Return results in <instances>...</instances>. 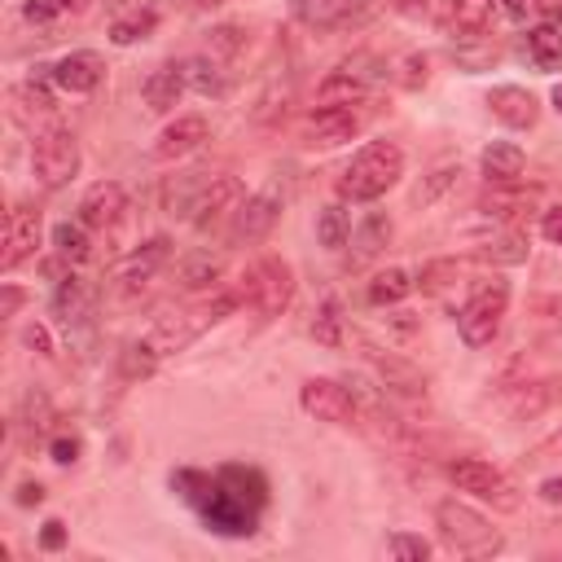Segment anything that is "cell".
Listing matches in <instances>:
<instances>
[{"label": "cell", "instance_id": "91938a15", "mask_svg": "<svg viewBox=\"0 0 562 562\" xmlns=\"http://www.w3.org/2000/svg\"><path fill=\"white\" fill-rule=\"evenodd\" d=\"M549 101H553V110H558V114H562V83H558V88H553V97H549Z\"/></svg>", "mask_w": 562, "mask_h": 562}, {"label": "cell", "instance_id": "11a10c76", "mask_svg": "<svg viewBox=\"0 0 562 562\" xmlns=\"http://www.w3.org/2000/svg\"><path fill=\"white\" fill-rule=\"evenodd\" d=\"M540 13H544V22H553V26H562V0H531Z\"/></svg>", "mask_w": 562, "mask_h": 562}, {"label": "cell", "instance_id": "d6a6232c", "mask_svg": "<svg viewBox=\"0 0 562 562\" xmlns=\"http://www.w3.org/2000/svg\"><path fill=\"white\" fill-rule=\"evenodd\" d=\"M184 75H189V88L202 92V97H224V70H220V57L202 53V57H189L184 61Z\"/></svg>", "mask_w": 562, "mask_h": 562}, {"label": "cell", "instance_id": "ee69618b", "mask_svg": "<svg viewBox=\"0 0 562 562\" xmlns=\"http://www.w3.org/2000/svg\"><path fill=\"white\" fill-rule=\"evenodd\" d=\"M457 176H461V167H452V162L435 167V171L426 176V184L417 189V202H422V206H430V202H435V198H439L443 189H452V184H457Z\"/></svg>", "mask_w": 562, "mask_h": 562}, {"label": "cell", "instance_id": "f1b7e54d", "mask_svg": "<svg viewBox=\"0 0 562 562\" xmlns=\"http://www.w3.org/2000/svg\"><path fill=\"white\" fill-rule=\"evenodd\" d=\"M527 53L540 70H562V31L553 22H540L527 31Z\"/></svg>", "mask_w": 562, "mask_h": 562}, {"label": "cell", "instance_id": "c3c4849f", "mask_svg": "<svg viewBox=\"0 0 562 562\" xmlns=\"http://www.w3.org/2000/svg\"><path fill=\"white\" fill-rule=\"evenodd\" d=\"M40 549H44V553L66 549V522H61V518H48V522H44V531H40Z\"/></svg>", "mask_w": 562, "mask_h": 562}, {"label": "cell", "instance_id": "83f0119b", "mask_svg": "<svg viewBox=\"0 0 562 562\" xmlns=\"http://www.w3.org/2000/svg\"><path fill=\"white\" fill-rule=\"evenodd\" d=\"M347 9H351V0H290V18L312 26V31L338 26L347 18Z\"/></svg>", "mask_w": 562, "mask_h": 562}, {"label": "cell", "instance_id": "f35d334b", "mask_svg": "<svg viewBox=\"0 0 562 562\" xmlns=\"http://www.w3.org/2000/svg\"><path fill=\"white\" fill-rule=\"evenodd\" d=\"M391 241V220L386 215H364V224H360V233H356V246H360V259H369V255H378L382 246Z\"/></svg>", "mask_w": 562, "mask_h": 562}, {"label": "cell", "instance_id": "3957f363", "mask_svg": "<svg viewBox=\"0 0 562 562\" xmlns=\"http://www.w3.org/2000/svg\"><path fill=\"white\" fill-rule=\"evenodd\" d=\"M435 527H439L443 544L457 549V553H465V558H492V553H501V544H505V540L492 531V522H487L479 509L461 505V501H439V505H435Z\"/></svg>", "mask_w": 562, "mask_h": 562}, {"label": "cell", "instance_id": "cb8c5ba5", "mask_svg": "<svg viewBox=\"0 0 562 562\" xmlns=\"http://www.w3.org/2000/svg\"><path fill=\"white\" fill-rule=\"evenodd\" d=\"M92 9V0H26L22 4V18L40 31H57L61 22H75Z\"/></svg>", "mask_w": 562, "mask_h": 562}, {"label": "cell", "instance_id": "7a4b0ae2", "mask_svg": "<svg viewBox=\"0 0 562 562\" xmlns=\"http://www.w3.org/2000/svg\"><path fill=\"white\" fill-rule=\"evenodd\" d=\"M400 176H404V149L395 140H369L342 167L338 198H347V202H378Z\"/></svg>", "mask_w": 562, "mask_h": 562}, {"label": "cell", "instance_id": "7dc6e473", "mask_svg": "<svg viewBox=\"0 0 562 562\" xmlns=\"http://www.w3.org/2000/svg\"><path fill=\"white\" fill-rule=\"evenodd\" d=\"M400 70H404V75H400L404 88H422V83H426V57H422V53H408V57L400 61Z\"/></svg>", "mask_w": 562, "mask_h": 562}, {"label": "cell", "instance_id": "484cf974", "mask_svg": "<svg viewBox=\"0 0 562 562\" xmlns=\"http://www.w3.org/2000/svg\"><path fill=\"white\" fill-rule=\"evenodd\" d=\"M474 259H479V263H492V268H514V263L527 259V237H522L518 228H505L501 237L474 246Z\"/></svg>", "mask_w": 562, "mask_h": 562}, {"label": "cell", "instance_id": "db71d44e", "mask_svg": "<svg viewBox=\"0 0 562 562\" xmlns=\"http://www.w3.org/2000/svg\"><path fill=\"white\" fill-rule=\"evenodd\" d=\"M22 303H26V294H22L18 285H4V290H0V316H13Z\"/></svg>", "mask_w": 562, "mask_h": 562}, {"label": "cell", "instance_id": "6f0895ef", "mask_svg": "<svg viewBox=\"0 0 562 562\" xmlns=\"http://www.w3.org/2000/svg\"><path fill=\"white\" fill-rule=\"evenodd\" d=\"M501 9H505L514 22H522V18H527V9H531V0H501Z\"/></svg>", "mask_w": 562, "mask_h": 562}, {"label": "cell", "instance_id": "ac0fdd59", "mask_svg": "<svg viewBox=\"0 0 562 562\" xmlns=\"http://www.w3.org/2000/svg\"><path fill=\"white\" fill-rule=\"evenodd\" d=\"M184 88H189L184 61H162L158 70H149V75H145V83H140V97H145V105H149L154 114H171V110L180 105Z\"/></svg>", "mask_w": 562, "mask_h": 562}, {"label": "cell", "instance_id": "603a6c76", "mask_svg": "<svg viewBox=\"0 0 562 562\" xmlns=\"http://www.w3.org/2000/svg\"><path fill=\"white\" fill-rule=\"evenodd\" d=\"M536 202H540V189H518V180H509V184H496L492 193H483L479 211H487V215H496V220H518V215L531 211Z\"/></svg>", "mask_w": 562, "mask_h": 562}, {"label": "cell", "instance_id": "680465c9", "mask_svg": "<svg viewBox=\"0 0 562 562\" xmlns=\"http://www.w3.org/2000/svg\"><path fill=\"white\" fill-rule=\"evenodd\" d=\"M540 457H562V430H558V435H553V439L540 448Z\"/></svg>", "mask_w": 562, "mask_h": 562}, {"label": "cell", "instance_id": "bcb514c9", "mask_svg": "<svg viewBox=\"0 0 562 562\" xmlns=\"http://www.w3.org/2000/svg\"><path fill=\"white\" fill-rule=\"evenodd\" d=\"M452 272H457V263H452V259H435V263H426V268L417 272V285H422L426 294H435V290H443V285H448L443 277H452Z\"/></svg>", "mask_w": 562, "mask_h": 562}, {"label": "cell", "instance_id": "8992f818", "mask_svg": "<svg viewBox=\"0 0 562 562\" xmlns=\"http://www.w3.org/2000/svg\"><path fill=\"white\" fill-rule=\"evenodd\" d=\"M505 307H509V285L505 281H487L470 294V303L457 312V334L465 347H487L496 334H501V321H505Z\"/></svg>", "mask_w": 562, "mask_h": 562}, {"label": "cell", "instance_id": "60d3db41", "mask_svg": "<svg viewBox=\"0 0 562 562\" xmlns=\"http://www.w3.org/2000/svg\"><path fill=\"white\" fill-rule=\"evenodd\" d=\"M13 101L26 110V114H48L53 110V88L44 79H26L13 88Z\"/></svg>", "mask_w": 562, "mask_h": 562}, {"label": "cell", "instance_id": "2e32d148", "mask_svg": "<svg viewBox=\"0 0 562 562\" xmlns=\"http://www.w3.org/2000/svg\"><path fill=\"white\" fill-rule=\"evenodd\" d=\"M40 246V211L35 206H13L4 220V250H0V268L13 272L18 263H26Z\"/></svg>", "mask_w": 562, "mask_h": 562}, {"label": "cell", "instance_id": "f6af8a7d", "mask_svg": "<svg viewBox=\"0 0 562 562\" xmlns=\"http://www.w3.org/2000/svg\"><path fill=\"white\" fill-rule=\"evenodd\" d=\"M522 386H527V382H522ZM544 400H549V391H544L540 382H531L527 391H518V395L509 400V413H514V417H522V413L531 417V413H540V408H544Z\"/></svg>", "mask_w": 562, "mask_h": 562}, {"label": "cell", "instance_id": "4316f807", "mask_svg": "<svg viewBox=\"0 0 562 562\" xmlns=\"http://www.w3.org/2000/svg\"><path fill=\"white\" fill-rule=\"evenodd\" d=\"M492 9H496V0H457V9L448 18L452 40H479L492 22Z\"/></svg>", "mask_w": 562, "mask_h": 562}, {"label": "cell", "instance_id": "f907efd6", "mask_svg": "<svg viewBox=\"0 0 562 562\" xmlns=\"http://www.w3.org/2000/svg\"><path fill=\"white\" fill-rule=\"evenodd\" d=\"M48 452H53V461H57V465H70V461H79V439H75V435H70V439L61 435V439H53V448H48Z\"/></svg>", "mask_w": 562, "mask_h": 562}, {"label": "cell", "instance_id": "6da1fadb", "mask_svg": "<svg viewBox=\"0 0 562 562\" xmlns=\"http://www.w3.org/2000/svg\"><path fill=\"white\" fill-rule=\"evenodd\" d=\"M171 483H176L180 496L202 514V522H206L211 531H220V536H250V531H255L259 509L246 505L237 492H228L220 474L211 479V474H198V470H180Z\"/></svg>", "mask_w": 562, "mask_h": 562}, {"label": "cell", "instance_id": "d6986e66", "mask_svg": "<svg viewBox=\"0 0 562 562\" xmlns=\"http://www.w3.org/2000/svg\"><path fill=\"white\" fill-rule=\"evenodd\" d=\"M487 110H492V119H501L505 127H536V119H540V101H536L527 88H518V83L492 88V92H487Z\"/></svg>", "mask_w": 562, "mask_h": 562}, {"label": "cell", "instance_id": "94428289", "mask_svg": "<svg viewBox=\"0 0 562 562\" xmlns=\"http://www.w3.org/2000/svg\"><path fill=\"white\" fill-rule=\"evenodd\" d=\"M202 9H220V4H228V0H198Z\"/></svg>", "mask_w": 562, "mask_h": 562}, {"label": "cell", "instance_id": "e0dca14e", "mask_svg": "<svg viewBox=\"0 0 562 562\" xmlns=\"http://www.w3.org/2000/svg\"><path fill=\"white\" fill-rule=\"evenodd\" d=\"M369 364H373L382 391H391V395H400V400H426V378H422V369H413L404 356H391V351L369 347Z\"/></svg>", "mask_w": 562, "mask_h": 562}, {"label": "cell", "instance_id": "5b68a950", "mask_svg": "<svg viewBox=\"0 0 562 562\" xmlns=\"http://www.w3.org/2000/svg\"><path fill=\"white\" fill-rule=\"evenodd\" d=\"M448 479L457 483V492H470V496L487 501V505L501 509V514H514V509L522 505V496H518V487L509 483V474L496 470L492 461L457 457V461H448Z\"/></svg>", "mask_w": 562, "mask_h": 562}, {"label": "cell", "instance_id": "e575fe53", "mask_svg": "<svg viewBox=\"0 0 562 562\" xmlns=\"http://www.w3.org/2000/svg\"><path fill=\"white\" fill-rule=\"evenodd\" d=\"M158 360H162V351L149 342V334H140V338H132V342L123 347L119 369H123V378H149V373L158 369Z\"/></svg>", "mask_w": 562, "mask_h": 562}, {"label": "cell", "instance_id": "277c9868", "mask_svg": "<svg viewBox=\"0 0 562 562\" xmlns=\"http://www.w3.org/2000/svg\"><path fill=\"white\" fill-rule=\"evenodd\" d=\"M79 140H75V132H66V127H44V132H35V140H31V176L44 184V189H61V184H70L75 180V171H79Z\"/></svg>", "mask_w": 562, "mask_h": 562}, {"label": "cell", "instance_id": "ab89813d", "mask_svg": "<svg viewBox=\"0 0 562 562\" xmlns=\"http://www.w3.org/2000/svg\"><path fill=\"white\" fill-rule=\"evenodd\" d=\"M206 53H211V57H220V61L237 57V53H241V26H233V22L211 26V31H206Z\"/></svg>", "mask_w": 562, "mask_h": 562}, {"label": "cell", "instance_id": "1f68e13d", "mask_svg": "<svg viewBox=\"0 0 562 562\" xmlns=\"http://www.w3.org/2000/svg\"><path fill=\"white\" fill-rule=\"evenodd\" d=\"M154 26H158V13H154V9H140V4H136V9H127V13H119V18L110 22V40L127 48V44L145 40V35H149Z\"/></svg>", "mask_w": 562, "mask_h": 562}, {"label": "cell", "instance_id": "4fadbf2b", "mask_svg": "<svg viewBox=\"0 0 562 562\" xmlns=\"http://www.w3.org/2000/svg\"><path fill=\"white\" fill-rule=\"evenodd\" d=\"M356 132H360V119H356L347 105H316V110L303 119V127H299L303 145H321V149L347 145Z\"/></svg>", "mask_w": 562, "mask_h": 562}, {"label": "cell", "instance_id": "8d00e7d4", "mask_svg": "<svg viewBox=\"0 0 562 562\" xmlns=\"http://www.w3.org/2000/svg\"><path fill=\"white\" fill-rule=\"evenodd\" d=\"M312 338L325 342V347H338L342 342V303L329 294L321 307H316V321H312Z\"/></svg>", "mask_w": 562, "mask_h": 562}, {"label": "cell", "instance_id": "5bb4252c", "mask_svg": "<svg viewBox=\"0 0 562 562\" xmlns=\"http://www.w3.org/2000/svg\"><path fill=\"white\" fill-rule=\"evenodd\" d=\"M75 211H79L75 220H79L83 228H114L119 215L127 211V193H123L119 180H97V184L83 189V198H79Z\"/></svg>", "mask_w": 562, "mask_h": 562}, {"label": "cell", "instance_id": "816d5d0a", "mask_svg": "<svg viewBox=\"0 0 562 562\" xmlns=\"http://www.w3.org/2000/svg\"><path fill=\"white\" fill-rule=\"evenodd\" d=\"M22 342H26V347H35L40 356H53V338H48V329H44V325H26Z\"/></svg>", "mask_w": 562, "mask_h": 562}, {"label": "cell", "instance_id": "8fae6325", "mask_svg": "<svg viewBox=\"0 0 562 562\" xmlns=\"http://www.w3.org/2000/svg\"><path fill=\"white\" fill-rule=\"evenodd\" d=\"M281 220V189L277 184H268V189H259V193H250L241 206H237V220H233V241L241 246H255V241H263L268 233H272V224Z\"/></svg>", "mask_w": 562, "mask_h": 562}, {"label": "cell", "instance_id": "d590c367", "mask_svg": "<svg viewBox=\"0 0 562 562\" xmlns=\"http://www.w3.org/2000/svg\"><path fill=\"white\" fill-rule=\"evenodd\" d=\"M220 479H224V487L228 492H237L246 505H263V496H268V483H263V474L259 470H250V465H224L220 470Z\"/></svg>", "mask_w": 562, "mask_h": 562}, {"label": "cell", "instance_id": "836d02e7", "mask_svg": "<svg viewBox=\"0 0 562 562\" xmlns=\"http://www.w3.org/2000/svg\"><path fill=\"white\" fill-rule=\"evenodd\" d=\"M53 250L66 259V263H83L88 255H92V237H88V228L75 220H61L57 228H53Z\"/></svg>", "mask_w": 562, "mask_h": 562}, {"label": "cell", "instance_id": "9c48e42d", "mask_svg": "<svg viewBox=\"0 0 562 562\" xmlns=\"http://www.w3.org/2000/svg\"><path fill=\"white\" fill-rule=\"evenodd\" d=\"M171 259V241L167 237H149L145 246H136L132 255H123L119 263H114V272H110V285H114V294H136V290H145L149 285V277L162 268Z\"/></svg>", "mask_w": 562, "mask_h": 562}, {"label": "cell", "instance_id": "f546056e", "mask_svg": "<svg viewBox=\"0 0 562 562\" xmlns=\"http://www.w3.org/2000/svg\"><path fill=\"white\" fill-rule=\"evenodd\" d=\"M347 237H351V215H347V206H342V202L321 206V211H316V241H321L325 250H342Z\"/></svg>", "mask_w": 562, "mask_h": 562}, {"label": "cell", "instance_id": "d4e9b609", "mask_svg": "<svg viewBox=\"0 0 562 562\" xmlns=\"http://www.w3.org/2000/svg\"><path fill=\"white\" fill-rule=\"evenodd\" d=\"M176 277H180V290H189V294L211 290V285L224 277V259H220V255H211V250H198V255L180 259Z\"/></svg>", "mask_w": 562, "mask_h": 562}, {"label": "cell", "instance_id": "9a60e30c", "mask_svg": "<svg viewBox=\"0 0 562 562\" xmlns=\"http://www.w3.org/2000/svg\"><path fill=\"white\" fill-rule=\"evenodd\" d=\"M48 79H53V88H61L70 97H83V92H97V83L105 79V61L97 53L79 48V53H66L61 61H53Z\"/></svg>", "mask_w": 562, "mask_h": 562}, {"label": "cell", "instance_id": "681fc988", "mask_svg": "<svg viewBox=\"0 0 562 562\" xmlns=\"http://www.w3.org/2000/svg\"><path fill=\"white\" fill-rule=\"evenodd\" d=\"M540 233H544L553 246H562V206H549V211H540Z\"/></svg>", "mask_w": 562, "mask_h": 562}, {"label": "cell", "instance_id": "f5cc1de1", "mask_svg": "<svg viewBox=\"0 0 562 562\" xmlns=\"http://www.w3.org/2000/svg\"><path fill=\"white\" fill-rule=\"evenodd\" d=\"M536 492H540V501H544V505H558V509H562V474L540 479V487H536Z\"/></svg>", "mask_w": 562, "mask_h": 562}, {"label": "cell", "instance_id": "74e56055", "mask_svg": "<svg viewBox=\"0 0 562 562\" xmlns=\"http://www.w3.org/2000/svg\"><path fill=\"white\" fill-rule=\"evenodd\" d=\"M457 0H395V13L413 18V22H430V26H448Z\"/></svg>", "mask_w": 562, "mask_h": 562}, {"label": "cell", "instance_id": "b9f144b4", "mask_svg": "<svg viewBox=\"0 0 562 562\" xmlns=\"http://www.w3.org/2000/svg\"><path fill=\"white\" fill-rule=\"evenodd\" d=\"M386 553L400 558V562H426L430 558V540L413 536V531H395V536H386Z\"/></svg>", "mask_w": 562, "mask_h": 562}, {"label": "cell", "instance_id": "4dcf8cb0", "mask_svg": "<svg viewBox=\"0 0 562 562\" xmlns=\"http://www.w3.org/2000/svg\"><path fill=\"white\" fill-rule=\"evenodd\" d=\"M413 285H417V281H413L404 268H382V272H373V281H369V303H373V307H391V303L408 299Z\"/></svg>", "mask_w": 562, "mask_h": 562}, {"label": "cell", "instance_id": "52a82bcc", "mask_svg": "<svg viewBox=\"0 0 562 562\" xmlns=\"http://www.w3.org/2000/svg\"><path fill=\"white\" fill-rule=\"evenodd\" d=\"M241 299H250V307H255L263 321H268V316H281V312L290 307V299H294V272H290V263L277 259V255L259 259V263L246 272Z\"/></svg>", "mask_w": 562, "mask_h": 562}, {"label": "cell", "instance_id": "30bf717a", "mask_svg": "<svg viewBox=\"0 0 562 562\" xmlns=\"http://www.w3.org/2000/svg\"><path fill=\"white\" fill-rule=\"evenodd\" d=\"M237 206H241V180L237 176H206L198 198H193V206H189V220H193L198 233H206Z\"/></svg>", "mask_w": 562, "mask_h": 562}, {"label": "cell", "instance_id": "44dd1931", "mask_svg": "<svg viewBox=\"0 0 562 562\" xmlns=\"http://www.w3.org/2000/svg\"><path fill=\"white\" fill-rule=\"evenodd\" d=\"M364 97H369V75L351 70V66H338L316 83L321 105H351V101H364Z\"/></svg>", "mask_w": 562, "mask_h": 562}, {"label": "cell", "instance_id": "7402d4cb", "mask_svg": "<svg viewBox=\"0 0 562 562\" xmlns=\"http://www.w3.org/2000/svg\"><path fill=\"white\" fill-rule=\"evenodd\" d=\"M479 167H483V176H487L492 184H509V180L522 176L527 154H522L514 140H492V145L479 154Z\"/></svg>", "mask_w": 562, "mask_h": 562}, {"label": "cell", "instance_id": "ba28073f", "mask_svg": "<svg viewBox=\"0 0 562 562\" xmlns=\"http://www.w3.org/2000/svg\"><path fill=\"white\" fill-rule=\"evenodd\" d=\"M299 404L307 417L316 422H329V426H356L360 422V408H356V395L334 382V378H307L299 386Z\"/></svg>", "mask_w": 562, "mask_h": 562}, {"label": "cell", "instance_id": "7c38bea8", "mask_svg": "<svg viewBox=\"0 0 562 562\" xmlns=\"http://www.w3.org/2000/svg\"><path fill=\"white\" fill-rule=\"evenodd\" d=\"M206 136H211L206 114H176V119L154 136L149 158H154V162H180V158H189Z\"/></svg>", "mask_w": 562, "mask_h": 562}, {"label": "cell", "instance_id": "7bdbcfd3", "mask_svg": "<svg viewBox=\"0 0 562 562\" xmlns=\"http://www.w3.org/2000/svg\"><path fill=\"white\" fill-rule=\"evenodd\" d=\"M48 422H53L48 395H44V391H31V395L22 400V430H26V435H44Z\"/></svg>", "mask_w": 562, "mask_h": 562}, {"label": "cell", "instance_id": "9f6ffc18", "mask_svg": "<svg viewBox=\"0 0 562 562\" xmlns=\"http://www.w3.org/2000/svg\"><path fill=\"white\" fill-rule=\"evenodd\" d=\"M44 501V487L40 483H22L18 487V505H40Z\"/></svg>", "mask_w": 562, "mask_h": 562}, {"label": "cell", "instance_id": "ffe728a7", "mask_svg": "<svg viewBox=\"0 0 562 562\" xmlns=\"http://www.w3.org/2000/svg\"><path fill=\"white\" fill-rule=\"evenodd\" d=\"M92 303H97V299H92V285H88L83 277H61L57 290H53V316L66 325V334L79 329V325H88Z\"/></svg>", "mask_w": 562, "mask_h": 562}]
</instances>
